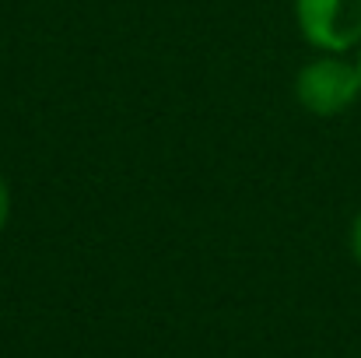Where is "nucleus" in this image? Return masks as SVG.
I'll list each match as a JSON object with an SVG mask.
<instances>
[{
  "label": "nucleus",
  "instance_id": "5",
  "mask_svg": "<svg viewBox=\"0 0 361 358\" xmlns=\"http://www.w3.org/2000/svg\"><path fill=\"white\" fill-rule=\"evenodd\" d=\"M355 64H358V71H361V46H358V60H355Z\"/></svg>",
  "mask_w": 361,
  "mask_h": 358
},
{
  "label": "nucleus",
  "instance_id": "1",
  "mask_svg": "<svg viewBox=\"0 0 361 358\" xmlns=\"http://www.w3.org/2000/svg\"><path fill=\"white\" fill-rule=\"evenodd\" d=\"M295 95H298V106L312 117H341L361 99L358 64L344 60V53H323L298 71Z\"/></svg>",
  "mask_w": 361,
  "mask_h": 358
},
{
  "label": "nucleus",
  "instance_id": "2",
  "mask_svg": "<svg viewBox=\"0 0 361 358\" xmlns=\"http://www.w3.org/2000/svg\"><path fill=\"white\" fill-rule=\"evenodd\" d=\"M295 21L305 42L323 53L361 46V0H295Z\"/></svg>",
  "mask_w": 361,
  "mask_h": 358
},
{
  "label": "nucleus",
  "instance_id": "4",
  "mask_svg": "<svg viewBox=\"0 0 361 358\" xmlns=\"http://www.w3.org/2000/svg\"><path fill=\"white\" fill-rule=\"evenodd\" d=\"M351 253H355V260H358V267H361V211L355 215V222H351Z\"/></svg>",
  "mask_w": 361,
  "mask_h": 358
},
{
  "label": "nucleus",
  "instance_id": "3",
  "mask_svg": "<svg viewBox=\"0 0 361 358\" xmlns=\"http://www.w3.org/2000/svg\"><path fill=\"white\" fill-rule=\"evenodd\" d=\"M7 222H11V190H7L4 176H0V232L7 229Z\"/></svg>",
  "mask_w": 361,
  "mask_h": 358
}]
</instances>
